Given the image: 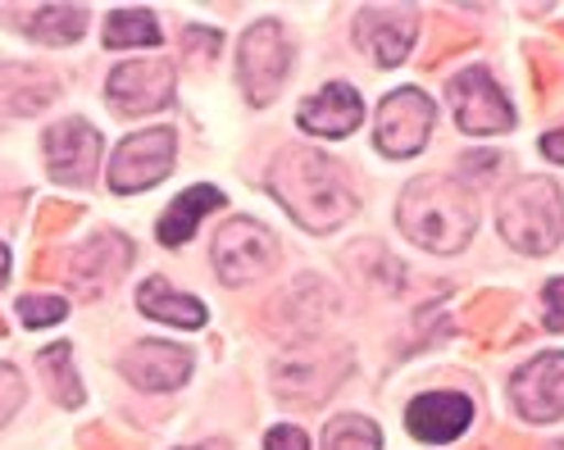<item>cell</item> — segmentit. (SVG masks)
Instances as JSON below:
<instances>
[{"label": "cell", "instance_id": "31", "mask_svg": "<svg viewBox=\"0 0 564 450\" xmlns=\"http://www.w3.org/2000/svg\"><path fill=\"white\" fill-rule=\"evenodd\" d=\"M83 446H87V450H137V446L123 441L115 428H87V432H83Z\"/></svg>", "mask_w": 564, "mask_h": 450}, {"label": "cell", "instance_id": "29", "mask_svg": "<svg viewBox=\"0 0 564 450\" xmlns=\"http://www.w3.org/2000/svg\"><path fill=\"white\" fill-rule=\"evenodd\" d=\"M542 305H546V328H555V332H564V278H555V283H546V296H542Z\"/></svg>", "mask_w": 564, "mask_h": 450}, {"label": "cell", "instance_id": "7", "mask_svg": "<svg viewBox=\"0 0 564 450\" xmlns=\"http://www.w3.org/2000/svg\"><path fill=\"white\" fill-rule=\"evenodd\" d=\"M433 100L419 87H397L378 106V151L392 160H410L429 146L433 136Z\"/></svg>", "mask_w": 564, "mask_h": 450}, {"label": "cell", "instance_id": "15", "mask_svg": "<svg viewBox=\"0 0 564 450\" xmlns=\"http://www.w3.org/2000/svg\"><path fill=\"white\" fill-rule=\"evenodd\" d=\"M128 264H132V246L119 237V232H100V237H91L83 251H74L64 260V278L74 283L83 296H96V292H105L110 287L119 273H128Z\"/></svg>", "mask_w": 564, "mask_h": 450}, {"label": "cell", "instance_id": "30", "mask_svg": "<svg viewBox=\"0 0 564 450\" xmlns=\"http://www.w3.org/2000/svg\"><path fill=\"white\" fill-rule=\"evenodd\" d=\"M68 223H78V210H74V205H46L42 219H37V232L51 237V232H59V228H68Z\"/></svg>", "mask_w": 564, "mask_h": 450}, {"label": "cell", "instance_id": "6", "mask_svg": "<svg viewBox=\"0 0 564 450\" xmlns=\"http://www.w3.org/2000/svg\"><path fill=\"white\" fill-rule=\"evenodd\" d=\"M209 260H215V273L228 287H241L278 264V241L256 219H232L219 228L215 246H209Z\"/></svg>", "mask_w": 564, "mask_h": 450}, {"label": "cell", "instance_id": "23", "mask_svg": "<svg viewBox=\"0 0 564 450\" xmlns=\"http://www.w3.org/2000/svg\"><path fill=\"white\" fill-rule=\"evenodd\" d=\"M105 46L123 51V46H160V23L151 10H119L105 23Z\"/></svg>", "mask_w": 564, "mask_h": 450}, {"label": "cell", "instance_id": "5", "mask_svg": "<svg viewBox=\"0 0 564 450\" xmlns=\"http://www.w3.org/2000/svg\"><path fill=\"white\" fill-rule=\"evenodd\" d=\"M292 68V46L278 19H260L241 37V87L251 106H269Z\"/></svg>", "mask_w": 564, "mask_h": 450}, {"label": "cell", "instance_id": "36", "mask_svg": "<svg viewBox=\"0 0 564 450\" xmlns=\"http://www.w3.org/2000/svg\"><path fill=\"white\" fill-rule=\"evenodd\" d=\"M200 450H209V446H200Z\"/></svg>", "mask_w": 564, "mask_h": 450}, {"label": "cell", "instance_id": "8", "mask_svg": "<svg viewBox=\"0 0 564 450\" xmlns=\"http://www.w3.org/2000/svg\"><path fill=\"white\" fill-rule=\"evenodd\" d=\"M451 110H455L460 132H469V136H491V132L514 128L510 100L497 83H491L487 68H465V74L451 83Z\"/></svg>", "mask_w": 564, "mask_h": 450}, {"label": "cell", "instance_id": "11", "mask_svg": "<svg viewBox=\"0 0 564 450\" xmlns=\"http://www.w3.org/2000/svg\"><path fill=\"white\" fill-rule=\"evenodd\" d=\"M510 400L528 424H555L564 419V355H538L533 364H523L510 383Z\"/></svg>", "mask_w": 564, "mask_h": 450}, {"label": "cell", "instance_id": "34", "mask_svg": "<svg viewBox=\"0 0 564 450\" xmlns=\"http://www.w3.org/2000/svg\"><path fill=\"white\" fill-rule=\"evenodd\" d=\"M6 278H10V251L0 246V287H6Z\"/></svg>", "mask_w": 564, "mask_h": 450}, {"label": "cell", "instance_id": "33", "mask_svg": "<svg viewBox=\"0 0 564 450\" xmlns=\"http://www.w3.org/2000/svg\"><path fill=\"white\" fill-rule=\"evenodd\" d=\"M542 155L555 160V164H564V128H555V132L542 136Z\"/></svg>", "mask_w": 564, "mask_h": 450}, {"label": "cell", "instance_id": "26", "mask_svg": "<svg viewBox=\"0 0 564 450\" xmlns=\"http://www.w3.org/2000/svg\"><path fill=\"white\" fill-rule=\"evenodd\" d=\"M378 446H382L378 428L369 419H360V414H341L324 432V450H378Z\"/></svg>", "mask_w": 564, "mask_h": 450}, {"label": "cell", "instance_id": "20", "mask_svg": "<svg viewBox=\"0 0 564 450\" xmlns=\"http://www.w3.org/2000/svg\"><path fill=\"white\" fill-rule=\"evenodd\" d=\"M137 305H141V315H151L160 323H173V328H200L205 323V305L196 296L173 292L169 278H160V273L137 287Z\"/></svg>", "mask_w": 564, "mask_h": 450}, {"label": "cell", "instance_id": "12", "mask_svg": "<svg viewBox=\"0 0 564 450\" xmlns=\"http://www.w3.org/2000/svg\"><path fill=\"white\" fill-rule=\"evenodd\" d=\"M110 106L119 114H151L160 106L173 100V64L169 59H132V64H119L110 83Z\"/></svg>", "mask_w": 564, "mask_h": 450}, {"label": "cell", "instance_id": "25", "mask_svg": "<svg viewBox=\"0 0 564 450\" xmlns=\"http://www.w3.org/2000/svg\"><path fill=\"white\" fill-rule=\"evenodd\" d=\"M510 296H501V292H482L469 309H465V328L478 337V341H491V337H501V323H506V315H510Z\"/></svg>", "mask_w": 564, "mask_h": 450}, {"label": "cell", "instance_id": "2", "mask_svg": "<svg viewBox=\"0 0 564 450\" xmlns=\"http://www.w3.org/2000/svg\"><path fill=\"white\" fill-rule=\"evenodd\" d=\"M397 223L414 246L433 251V255H455V251H465V241L474 237L478 205L465 183L446 178V173H429V178H414L401 191Z\"/></svg>", "mask_w": 564, "mask_h": 450}, {"label": "cell", "instance_id": "35", "mask_svg": "<svg viewBox=\"0 0 564 450\" xmlns=\"http://www.w3.org/2000/svg\"><path fill=\"white\" fill-rule=\"evenodd\" d=\"M551 450H564V441H560V446H551Z\"/></svg>", "mask_w": 564, "mask_h": 450}, {"label": "cell", "instance_id": "9", "mask_svg": "<svg viewBox=\"0 0 564 450\" xmlns=\"http://www.w3.org/2000/svg\"><path fill=\"white\" fill-rule=\"evenodd\" d=\"M169 168H173V128H147L115 151L110 191H147Z\"/></svg>", "mask_w": 564, "mask_h": 450}, {"label": "cell", "instance_id": "28", "mask_svg": "<svg viewBox=\"0 0 564 450\" xmlns=\"http://www.w3.org/2000/svg\"><path fill=\"white\" fill-rule=\"evenodd\" d=\"M23 400H28V383H23V377L10 364H0V424L14 419Z\"/></svg>", "mask_w": 564, "mask_h": 450}, {"label": "cell", "instance_id": "24", "mask_svg": "<svg viewBox=\"0 0 564 450\" xmlns=\"http://www.w3.org/2000/svg\"><path fill=\"white\" fill-rule=\"evenodd\" d=\"M37 369L46 373V383H51V396L59 405H83V387H78V373H74V351L68 345H46V351L37 355Z\"/></svg>", "mask_w": 564, "mask_h": 450}, {"label": "cell", "instance_id": "32", "mask_svg": "<svg viewBox=\"0 0 564 450\" xmlns=\"http://www.w3.org/2000/svg\"><path fill=\"white\" fill-rule=\"evenodd\" d=\"M264 450H310V437L301 428H273L264 437Z\"/></svg>", "mask_w": 564, "mask_h": 450}, {"label": "cell", "instance_id": "17", "mask_svg": "<svg viewBox=\"0 0 564 450\" xmlns=\"http://www.w3.org/2000/svg\"><path fill=\"white\" fill-rule=\"evenodd\" d=\"M405 424L419 441H455V437H465L469 424H474V400L460 396V392H429V396H419L405 414Z\"/></svg>", "mask_w": 564, "mask_h": 450}, {"label": "cell", "instance_id": "16", "mask_svg": "<svg viewBox=\"0 0 564 450\" xmlns=\"http://www.w3.org/2000/svg\"><path fill=\"white\" fill-rule=\"evenodd\" d=\"M419 37V14L414 10H382L369 6L356 14V42L378 59V64H401Z\"/></svg>", "mask_w": 564, "mask_h": 450}, {"label": "cell", "instance_id": "18", "mask_svg": "<svg viewBox=\"0 0 564 450\" xmlns=\"http://www.w3.org/2000/svg\"><path fill=\"white\" fill-rule=\"evenodd\" d=\"M360 91L356 87H346V83H333L324 87L319 96H310L301 100V110H296V123L314 136H346V132H356L360 128Z\"/></svg>", "mask_w": 564, "mask_h": 450}, {"label": "cell", "instance_id": "19", "mask_svg": "<svg viewBox=\"0 0 564 450\" xmlns=\"http://www.w3.org/2000/svg\"><path fill=\"white\" fill-rule=\"evenodd\" d=\"M59 91V78L46 68H28V64H0V110L10 114H37L51 106Z\"/></svg>", "mask_w": 564, "mask_h": 450}, {"label": "cell", "instance_id": "3", "mask_svg": "<svg viewBox=\"0 0 564 450\" xmlns=\"http://www.w3.org/2000/svg\"><path fill=\"white\" fill-rule=\"evenodd\" d=\"M497 228L523 255H546L564 237V196L551 178H519L497 210Z\"/></svg>", "mask_w": 564, "mask_h": 450}, {"label": "cell", "instance_id": "4", "mask_svg": "<svg viewBox=\"0 0 564 450\" xmlns=\"http://www.w3.org/2000/svg\"><path fill=\"white\" fill-rule=\"evenodd\" d=\"M356 369V355L341 341H296L292 351H282L273 360V392L282 396V405H319L328 400L346 373Z\"/></svg>", "mask_w": 564, "mask_h": 450}, {"label": "cell", "instance_id": "22", "mask_svg": "<svg viewBox=\"0 0 564 450\" xmlns=\"http://www.w3.org/2000/svg\"><path fill=\"white\" fill-rule=\"evenodd\" d=\"M83 32H87V10L83 6H42L37 14L28 19V37L46 42V46L78 42Z\"/></svg>", "mask_w": 564, "mask_h": 450}, {"label": "cell", "instance_id": "1", "mask_svg": "<svg viewBox=\"0 0 564 450\" xmlns=\"http://www.w3.org/2000/svg\"><path fill=\"white\" fill-rule=\"evenodd\" d=\"M269 191L305 232H333L356 215V191H350L337 160L310 146H292L273 160Z\"/></svg>", "mask_w": 564, "mask_h": 450}, {"label": "cell", "instance_id": "14", "mask_svg": "<svg viewBox=\"0 0 564 450\" xmlns=\"http://www.w3.org/2000/svg\"><path fill=\"white\" fill-rule=\"evenodd\" d=\"M123 377L141 392H173L187 383L192 373V351L187 345H169V341H137L123 355Z\"/></svg>", "mask_w": 564, "mask_h": 450}, {"label": "cell", "instance_id": "27", "mask_svg": "<svg viewBox=\"0 0 564 450\" xmlns=\"http://www.w3.org/2000/svg\"><path fill=\"white\" fill-rule=\"evenodd\" d=\"M68 315V300L64 296H23L19 300V319L28 323V328H51V323H59Z\"/></svg>", "mask_w": 564, "mask_h": 450}, {"label": "cell", "instance_id": "10", "mask_svg": "<svg viewBox=\"0 0 564 450\" xmlns=\"http://www.w3.org/2000/svg\"><path fill=\"white\" fill-rule=\"evenodd\" d=\"M328 309H333L328 283H319V278H296L288 292H282V296L264 309V328H269L273 337H282V341H310L314 332L324 328Z\"/></svg>", "mask_w": 564, "mask_h": 450}, {"label": "cell", "instance_id": "21", "mask_svg": "<svg viewBox=\"0 0 564 450\" xmlns=\"http://www.w3.org/2000/svg\"><path fill=\"white\" fill-rule=\"evenodd\" d=\"M219 205H224V196H219L215 187H192V191H183V196L164 210L155 237L164 241V246H183V241L196 232V223H200L209 210H219Z\"/></svg>", "mask_w": 564, "mask_h": 450}, {"label": "cell", "instance_id": "13", "mask_svg": "<svg viewBox=\"0 0 564 450\" xmlns=\"http://www.w3.org/2000/svg\"><path fill=\"white\" fill-rule=\"evenodd\" d=\"M46 164L68 187L91 183L96 164H100V132L83 119H64V123L46 128Z\"/></svg>", "mask_w": 564, "mask_h": 450}]
</instances>
